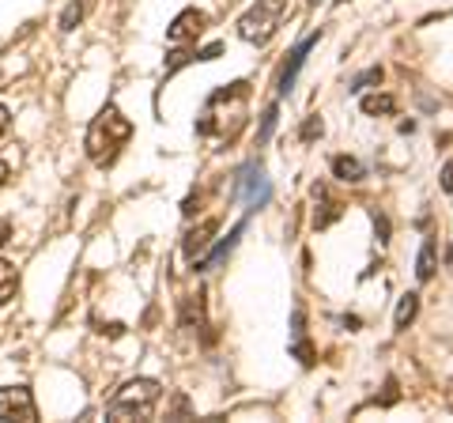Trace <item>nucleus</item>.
<instances>
[{
  "label": "nucleus",
  "mask_w": 453,
  "mask_h": 423,
  "mask_svg": "<svg viewBox=\"0 0 453 423\" xmlns=\"http://www.w3.org/2000/svg\"><path fill=\"white\" fill-rule=\"evenodd\" d=\"M129 136H133V121L125 118L118 106H103L88 129V159L98 171H106V166L118 163V155L129 144Z\"/></svg>",
  "instance_id": "1"
},
{
  "label": "nucleus",
  "mask_w": 453,
  "mask_h": 423,
  "mask_svg": "<svg viewBox=\"0 0 453 423\" xmlns=\"http://www.w3.org/2000/svg\"><path fill=\"white\" fill-rule=\"evenodd\" d=\"M163 401V386L155 378H133L125 382L113 397L106 401V419L125 423V419H151L155 408Z\"/></svg>",
  "instance_id": "2"
},
{
  "label": "nucleus",
  "mask_w": 453,
  "mask_h": 423,
  "mask_svg": "<svg viewBox=\"0 0 453 423\" xmlns=\"http://www.w3.org/2000/svg\"><path fill=\"white\" fill-rule=\"evenodd\" d=\"M283 12H288V0H257V4L238 19V38L250 42V46H268L283 23Z\"/></svg>",
  "instance_id": "3"
},
{
  "label": "nucleus",
  "mask_w": 453,
  "mask_h": 423,
  "mask_svg": "<svg viewBox=\"0 0 453 423\" xmlns=\"http://www.w3.org/2000/svg\"><path fill=\"white\" fill-rule=\"evenodd\" d=\"M234 196L246 204V212H257L273 201V181L265 178V166L261 163H250L242 174L234 181Z\"/></svg>",
  "instance_id": "4"
},
{
  "label": "nucleus",
  "mask_w": 453,
  "mask_h": 423,
  "mask_svg": "<svg viewBox=\"0 0 453 423\" xmlns=\"http://www.w3.org/2000/svg\"><path fill=\"white\" fill-rule=\"evenodd\" d=\"M0 419H23V423H35V419H38L35 393L27 389V386H4V389H0Z\"/></svg>",
  "instance_id": "5"
},
{
  "label": "nucleus",
  "mask_w": 453,
  "mask_h": 423,
  "mask_svg": "<svg viewBox=\"0 0 453 423\" xmlns=\"http://www.w3.org/2000/svg\"><path fill=\"white\" fill-rule=\"evenodd\" d=\"M216 231H219V219H216V216L201 219L196 227L186 231V238H181V253H186V258L196 265V261H201L204 253L211 250V238H216Z\"/></svg>",
  "instance_id": "6"
},
{
  "label": "nucleus",
  "mask_w": 453,
  "mask_h": 423,
  "mask_svg": "<svg viewBox=\"0 0 453 423\" xmlns=\"http://www.w3.org/2000/svg\"><path fill=\"white\" fill-rule=\"evenodd\" d=\"M204 23H208V16L204 12H196V8H186L181 16L170 23V31H166V42L170 46H186V42H193L196 35L204 31Z\"/></svg>",
  "instance_id": "7"
},
{
  "label": "nucleus",
  "mask_w": 453,
  "mask_h": 423,
  "mask_svg": "<svg viewBox=\"0 0 453 423\" xmlns=\"http://www.w3.org/2000/svg\"><path fill=\"white\" fill-rule=\"evenodd\" d=\"M318 42H321V31H318V35H310V38H303L299 46L291 50V58H288V65H283V73H280V83H276V88H280V95H291V88H295V76H299V68L306 65L310 50H314Z\"/></svg>",
  "instance_id": "8"
},
{
  "label": "nucleus",
  "mask_w": 453,
  "mask_h": 423,
  "mask_svg": "<svg viewBox=\"0 0 453 423\" xmlns=\"http://www.w3.org/2000/svg\"><path fill=\"white\" fill-rule=\"evenodd\" d=\"M314 201H318V208H314V227L318 231H325V227H333V223L344 216V201H336V196L329 193V186H314Z\"/></svg>",
  "instance_id": "9"
},
{
  "label": "nucleus",
  "mask_w": 453,
  "mask_h": 423,
  "mask_svg": "<svg viewBox=\"0 0 453 423\" xmlns=\"http://www.w3.org/2000/svg\"><path fill=\"white\" fill-rule=\"evenodd\" d=\"M291 356L303 366H314V348L306 341V310L303 306H295V314H291Z\"/></svg>",
  "instance_id": "10"
},
{
  "label": "nucleus",
  "mask_w": 453,
  "mask_h": 423,
  "mask_svg": "<svg viewBox=\"0 0 453 423\" xmlns=\"http://www.w3.org/2000/svg\"><path fill=\"white\" fill-rule=\"evenodd\" d=\"M181 329H189V333L208 329V314H204V288H196V295H186V299H181Z\"/></svg>",
  "instance_id": "11"
},
{
  "label": "nucleus",
  "mask_w": 453,
  "mask_h": 423,
  "mask_svg": "<svg viewBox=\"0 0 453 423\" xmlns=\"http://www.w3.org/2000/svg\"><path fill=\"white\" fill-rule=\"evenodd\" d=\"M333 178L336 181H351V186H356V181H363L366 178V166L356 159V155H333Z\"/></svg>",
  "instance_id": "12"
},
{
  "label": "nucleus",
  "mask_w": 453,
  "mask_h": 423,
  "mask_svg": "<svg viewBox=\"0 0 453 423\" xmlns=\"http://www.w3.org/2000/svg\"><path fill=\"white\" fill-rule=\"evenodd\" d=\"M359 110L366 118H393L396 114V98L393 95H363Z\"/></svg>",
  "instance_id": "13"
},
{
  "label": "nucleus",
  "mask_w": 453,
  "mask_h": 423,
  "mask_svg": "<svg viewBox=\"0 0 453 423\" xmlns=\"http://www.w3.org/2000/svg\"><path fill=\"white\" fill-rule=\"evenodd\" d=\"M416 314H419V295H416V291L401 295V303H396V314H393V329L404 333V329L416 321Z\"/></svg>",
  "instance_id": "14"
},
{
  "label": "nucleus",
  "mask_w": 453,
  "mask_h": 423,
  "mask_svg": "<svg viewBox=\"0 0 453 423\" xmlns=\"http://www.w3.org/2000/svg\"><path fill=\"white\" fill-rule=\"evenodd\" d=\"M242 231H246V223H234V231L226 235V242H219L216 250L208 253V261H204V265H196V269H201V273H204V269H219V265L226 261V253H231V250L238 246V238H242Z\"/></svg>",
  "instance_id": "15"
},
{
  "label": "nucleus",
  "mask_w": 453,
  "mask_h": 423,
  "mask_svg": "<svg viewBox=\"0 0 453 423\" xmlns=\"http://www.w3.org/2000/svg\"><path fill=\"white\" fill-rule=\"evenodd\" d=\"M19 291V269L12 261H0V310H4Z\"/></svg>",
  "instance_id": "16"
},
{
  "label": "nucleus",
  "mask_w": 453,
  "mask_h": 423,
  "mask_svg": "<svg viewBox=\"0 0 453 423\" xmlns=\"http://www.w3.org/2000/svg\"><path fill=\"white\" fill-rule=\"evenodd\" d=\"M431 276H434V238H423L419 261H416V280H419V284H427Z\"/></svg>",
  "instance_id": "17"
},
{
  "label": "nucleus",
  "mask_w": 453,
  "mask_h": 423,
  "mask_svg": "<svg viewBox=\"0 0 453 423\" xmlns=\"http://www.w3.org/2000/svg\"><path fill=\"white\" fill-rule=\"evenodd\" d=\"M276 118H280V106L273 103L265 110V118H261V129H257V144H268V136H273V129H276Z\"/></svg>",
  "instance_id": "18"
},
{
  "label": "nucleus",
  "mask_w": 453,
  "mask_h": 423,
  "mask_svg": "<svg viewBox=\"0 0 453 423\" xmlns=\"http://www.w3.org/2000/svg\"><path fill=\"white\" fill-rule=\"evenodd\" d=\"M381 76H386V73H381L378 65H374V68H366L363 76H356V80H351V91H356V95H363L366 88H371V83H381Z\"/></svg>",
  "instance_id": "19"
},
{
  "label": "nucleus",
  "mask_w": 453,
  "mask_h": 423,
  "mask_svg": "<svg viewBox=\"0 0 453 423\" xmlns=\"http://www.w3.org/2000/svg\"><path fill=\"white\" fill-rule=\"evenodd\" d=\"M321 133H325V121H321V118L314 114V118H306V121H303V129H299V140H303V144H310V140H318Z\"/></svg>",
  "instance_id": "20"
},
{
  "label": "nucleus",
  "mask_w": 453,
  "mask_h": 423,
  "mask_svg": "<svg viewBox=\"0 0 453 423\" xmlns=\"http://www.w3.org/2000/svg\"><path fill=\"white\" fill-rule=\"evenodd\" d=\"M83 19V0H76V4H68L65 8V16H61V31H73V27Z\"/></svg>",
  "instance_id": "21"
},
{
  "label": "nucleus",
  "mask_w": 453,
  "mask_h": 423,
  "mask_svg": "<svg viewBox=\"0 0 453 423\" xmlns=\"http://www.w3.org/2000/svg\"><path fill=\"white\" fill-rule=\"evenodd\" d=\"M374 227H378V242H389V219L386 216H381V212H374Z\"/></svg>",
  "instance_id": "22"
},
{
  "label": "nucleus",
  "mask_w": 453,
  "mask_h": 423,
  "mask_svg": "<svg viewBox=\"0 0 453 423\" xmlns=\"http://www.w3.org/2000/svg\"><path fill=\"white\" fill-rule=\"evenodd\" d=\"M12 129V110L4 106V103H0V140H4V133Z\"/></svg>",
  "instance_id": "23"
},
{
  "label": "nucleus",
  "mask_w": 453,
  "mask_h": 423,
  "mask_svg": "<svg viewBox=\"0 0 453 423\" xmlns=\"http://www.w3.org/2000/svg\"><path fill=\"white\" fill-rule=\"evenodd\" d=\"M438 178H442V189H446V193H453V159L442 166V174H438Z\"/></svg>",
  "instance_id": "24"
},
{
  "label": "nucleus",
  "mask_w": 453,
  "mask_h": 423,
  "mask_svg": "<svg viewBox=\"0 0 453 423\" xmlns=\"http://www.w3.org/2000/svg\"><path fill=\"white\" fill-rule=\"evenodd\" d=\"M8 235H12V223H8V219H0V250H4V242H8Z\"/></svg>",
  "instance_id": "25"
},
{
  "label": "nucleus",
  "mask_w": 453,
  "mask_h": 423,
  "mask_svg": "<svg viewBox=\"0 0 453 423\" xmlns=\"http://www.w3.org/2000/svg\"><path fill=\"white\" fill-rule=\"evenodd\" d=\"M8 178H12V166H8L4 159H0V189H4V186H8Z\"/></svg>",
  "instance_id": "26"
},
{
  "label": "nucleus",
  "mask_w": 453,
  "mask_h": 423,
  "mask_svg": "<svg viewBox=\"0 0 453 423\" xmlns=\"http://www.w3.org/2000/svg\"><path fill=\"white\" fill-rule=\"evenodd\" d=\"M446 269H449V273H453V246H449V250H446Z\"/></svg>",
  "instance_id": "27"
}]
</instances>
